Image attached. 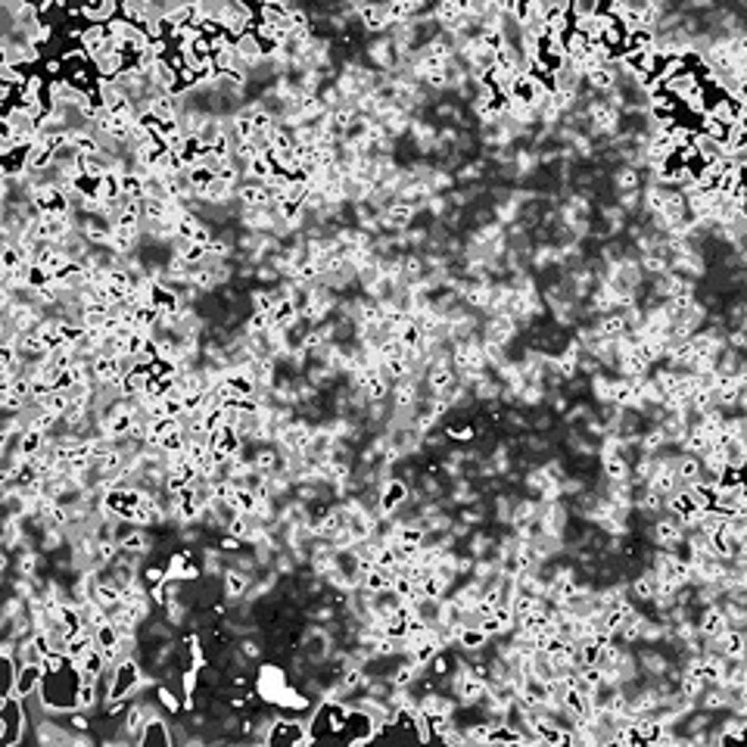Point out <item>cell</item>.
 Listing matches in <instances>:
<instances>
[{
  "mask_svg": "<svg viewBox=\"0 0 747 747\" xmlns=\"http://www.w3.org/2000/svg\"><path fill=\"white\" fill-rule=\"evenodd\" d=\"M143 682L140 676V670H138V663H134V657H125V660H119L116 666H112V673H110V692H106V698L110 701H121V698H128V694L134 692Z\"/></svg>",
  "mask_w": 747,
  "mask_h": 747,
  "instance_id": "cell-1",
  "label": "cell"
},
{
  "mask_svg": "<svg viewBox=\"0 0 747 747\" xmlns=\"http://www.w3.org/2000/svg\"><path fill=\"white\" fill-rule=\"evenodd\" d=\"M654 542L660 548H676V545L685 542V527L679 523V517H673V514L657 517V523H654Z\"/></svg>",
  "mask_w": 747,
  "mask_h": 747,
  "instance_id": "cell-2",
  "label": "cell"
},
{
  "mask_svg": "<svg viewBox=\"0 0 747 747\" xmlns=\"http://www.w3.org/2000/svg\"><path fill=\"white\" fill-rule=\"evenodd\" d=\"M725 629H732V623H729V616H725V610L722 604H707L703 607V614H701V620H698V632L703 638H720Z\"/></svg>",
  "mask_w": 747,
  "mask_h": 747,
  "instance_id": "cell-3",
  "label": "cell"
},
{
  "mask_svg": "<svg viewBox=\"0 0 747 747\" xmlns=\"http://www.w3.org/2000/svg\"><path fill=\"white\" fill-rule=\"evenodd\" d=\"M405 501H408V483H402V480H390V483L383 486V492H380L377 508H380V514H383V517H392L402 505H405Z\"/></svg>",
  "mask_w": 747,
  "mask_h": 747,
  "instance_id": "cell-4",
  "label": "cell"
},
{
  "mask_svg": "<svg viewBox=\"0 0 747 747\" xmlns=\"http://www.w3.org/2000/svg\"><path fill=\"white\" fill-rule=\"evenodd\" d=\"M514 333H517V318H511V315H492L489 324L483 330L486 340L498 343V346H508L514 340Z\"/></svg>",
  "mask_w": 747,
  "mask_h": 747,
  "instance_id": "cell-5",
  "label": "cell"
},
{
  "mask_svg": "<svg viewBox=\"0 0 747 747\" xmlns=\"http://www.w3.org/2000/svg\"><path fill=\"white\" fill-rule=\"evenodd\" d=\"M716 648H720L722 657H732V660H741L747 654V629H725L720 638H716Z\"/></svg>",
  "mask_w": 747,
  "mask_h": 747,
  "instance_id": "cell-6",
  "label": "cell"
},
{
  "mask_svg": "<svg viewBox=\"0 0 747 747\" xmlns=\"http://www.w3.org/2000/svg\"><path fill=\"white\" fill-rule=\"evenodd\" d=\"M237 44V69H253V66H258V62L265 60V53H262V44H258L256 41V34L249 32V34H243L240 41H234Z\"/></svg>",
  "mask_w": 747,
  "mask_h": 747,
  "instance_id": "cell-7",
  "label": "cell"
},
{
  "mask_svg": "<svg viewBox=\"0 0 747 747\" xmlns=\"http://www.w3.org/2000/svg\"><path fill=\"white\" fill-rule=\"evenodd\" d=\"M41 685H44V666H41V663H22V666H19V676H16V694H19V698L34 694Z\"/></svg>",
  "mask_w": 747,
  "mask_h": 747,
  "instance_id": "cell-8",
  "label": "cell"
},
{
  "mask_svg": "<svg viewBox=\"0 0 747 747\" xmlns=\"http://www.w3.org/2000/svg\"><path fill=\"white\" fill-rule=\"evenodd\" d=\"M315 439V433H312V427L308 423H286L284 430H280V445L284 449H290V451H303L308 449Z\"/></svg>",
  "mask_w": 747,
  "mask_h": 747,
  "instance_id": "cell-9",
  "label": "cell"
},
{
  "mask_svg": "<svg viewBox=\"0 0 747 747\" xmlns=\"http://www.w3.org/2000/svg\"><path fill=\"white\" fill-rule=\"evenodd\" d=\"M455 642L461 644V648H464L467 654H480V651L486 648V644L492 642V638L486 635V629H483V626H458Z\"/></svg>",
  "mask_w": 747,
  "mask_h": 747,
  "instance_id": "cell-10",
  "label": "cell"
},
{
  "mask_svg": "<svg viewBox=\"0 0 747 747\" xmlns=\"http://www.w3.org/2000/svg\"><path fill=\"white\" fill-rule=\"evenodd\" d=\"M181 53H184L187 66L203 69V66H209V62H212V41H206L203 34H199V38H193L190 44L181 50Z\"/></svg>",
  "mask_w": 747,
  "mask_h": 747,
  "instance_id": "cell-11",
  "label": "cell"
},
{
  "mask_svg": "<svg viewBox=\"0 0 747 747\" xmlns=\"http://www.w3.org/2000/svg\"><path fill=\"white\" fill-rule=\"evenodd\" d=\"M47 442H50V436L44 433V430H38V427L22 430V439H19V458H34Z\"/></svg>",
  "mask_w": 747,
  "mask_h": 747,
  "instance_id": "cell-12",
  "label": "cell"
},
{
  "mask_svg": "<svg viewBox=\"0 0 747 747\" xmlns=\"http://www.w3.org/2000/svg\"><path fill=\"white\" fill-rule=\"evenodd\" d=\"M604 461V477H607V483H629L632 480V464H629V458H623V455H610V458H601Z\"/></svg>",
  "mask_w": 747,
  "mask_h": 747,
  "instance_id": "cell-13",
  "label": "cell"
},
{
  "mask_svg": "<svg viewBox=\"0 0 747 747\" xmlns=\"http://www.w3.org/2000/svg\"><path fill=\"white\" fill-rule=\"evenodd\" d=\"M215 171L209 168V165H193V168H187V181H190V187H193V193H199V197H206V190H209V187L215 184Z\"/></svg>",
  "mask_w": 747,
  "mask_h": 747,
  "instance_id": "cell-14",
  "label": "cell"
},
{
  "mask_svg": "<svg viewBox=\"0 0 747 747\" xmlns=\"http://www.w3.org/2000/svg\"><path fill=\"white\" fill-rule=\"evenodd\" d=\"M296 315H299V308L293 299H280V305L271 312V330H286V327H293L296 324Z\"/></svg>",
  "mask_w": 747,
  "mask_h": 747,
  "instance_id": "cell-15",
  "label": "cell"
},
{
  "mask_svg": "<svg viewBox=\"0 0 747 747\" xmlns=\"http://www.w3.org/2000/svg\"><path fill=\"white\" fill-rule=\"evenodd\" d=\"M121 175H125V171H110V175L100 178V199H103V203H116V199L125 197V190H121Z\"/></svg>",
  "mask_w": 747,
  "mask_h": 747,
  "instance_id": "cell-16",
  "label": "cell"
},
{
  "mask_svg": "<svg viewBox=\"0 0 747 747\" xmlns=\"http://www.w3.org/2000/svg\"><path fill=\"white\" fill-rule=\"evenodd\" d=\"M346 527H349V511H330L324 517V523H321V533H324V538H333V536H346Z\"/></svg>",
  "mask_w": 747,
  "mask_h": 747,
  "instance_id": "cell-17",
  "label": "cell"
},
{
  "mask_svg": "<svg viewBox=\"0 0 747 747\" xmlns=\"http://www.w3.org/2000/svg\"><path fill=\"white\" fill-rule=\"evenodd\" d=\"M722 458L729 467H741L747 464V442L738 439V436H732V439L722 442Z\"/></svg>",
  "mask_w": 747,
  "mask_h": 747,
  "instance_id": "cell-18",
  "label": "cell"
},
{
  "mask_svg": "<svg viewBox=\"0 0 747 747\" xmlns=\"http://www.w3.org/2000/svg\"><path fill=\"white\" fill-rule=\"evenodd\" d=\"M414 212H418V209H411L408 203H402V199H399V203H392L390 209H386L383 221L390 227H408V225H411V218H414Z\"/></svg>",
  "mask_w": 747,
  "mask_h": 747,
  "instance_id": "cell-19",
  "label": "cell"
},
{
  "mask_svg": "<svg viewBox=\"0 0 747 747\" xmlns=\"http://www.w3.org/2000/svg\"><path fill=\"white\" fill-rule=\"evenodd\" d=\"M168 741H171V738H168V732H165V722L162 720H147L138 744L150 747V744H168Z\"/></svg>",
  "mask_w": 747,
  "mask_h": 747,
  "instance_id": "cell-20",
  "label": "cell"
},
{
  "mask_svg": "<svg viewBox=\"0 0 747 747\" xmlns=\"http://www.w3.org/2000/svg\"><path fill=\"white\" fill-rule=\"evenodd\" d=\"M72 150H75L78 156H91V153H100V140L93 131H72Z\"/></svg>",
  "mask_w": 747,
  "mask_h": 747,
  "instance_id": "cell-21",
  "label": "cell"
},
{
  "mask_svg": "<svg viewBox=\"0 0 747 747\" xmlns=\"http://www.w3.org/2000/svg\"><path fill=\"white\" fill-rule=\"evenodd\" d=\"M97 703V679L81 676V685H78V698H75V710H91Z\"/></svg>",
  "mask_w": 747,
  "mask_h": 747,
  "instance_id": "cell-22",
  "label": "cell"
},
{
  "mask_svg": "<svg viewBox=\"0 0 747 747\" xmlns=\"http://www.w3.org/2000/svg\"><path fill=\"white\" fill-rule=\"evenodd\" d=\"M246 175H249V178H256L258 184H268V181H271V175H275V162H271L268 156H256V159L249 162Z\"/></svg>",
  "mask_w": 747,
  "mask_h": 747,
  "instance_id": "cell-23",
  "label": "cell"
},
{
  "mask_svg": "<svg viewBox=\"0 0 747 747\" xmlns=\"http://www.w3.org/2000/svg\"><path fill=\"white\" fill-rule=\"evenodd\" d=\"M150 720V713L143 707H131L128 710V716H125V732H131V738L134 741H140V732H143V725H147Z\"/></svg>",
  "mask_w": 747,
  "mask_h": 747,
  "instance_id": "cell-24",
  "label": "cell"
},
{
  "mask_svg": "<svg viewBox=\"0 0 747 747\" xmlns=\"http://www.w3.org/2000/svg\"><path fill=\"white\" fill-rule=\"evenodd\" d=\"M246 588H249V579L243 576V573H237V570L225 573V595H227V598H240Z\"/></svg>",
  "mask_w": 747,
  "mask_h": 747,
  "instance_id": "cell-25",
  "label": "cell"
},
{
  "mask_svg": "<svg viewBox=\"0 0 747 747\" xmlns=\"http://www.w3.org/2000/svg\"><path fill=\"white\" fill-rule=\"evenodd\" d=\"M178 423H181L178 418H159V421H153V423H150V433H147V442H143V445H156L165 433H168V430H175Z\"/></svg>",
  "mask_w": 747,
  "mask_h": 747,
  "instance_id": "cell-26",
  "label": "cell"
},
{
  "mask_svg": "<svg viewBox=\"0 0 747 747\" xmlns=\"http://www.w3.org/2000/svg\"><path fill=\"white\" fill-rule=\"evenodd\" d=\"M421 592H423V598H433V601H442V595L449 592V583L439 576V573H433L430 579H423V586H421Z\"/></svg>",
  "mask_w": 747,
  "mask_h": 747,
  "instance_id": "cell-27",
  "label": "cell"
},
{
  "mask_svg": "<svg viewBox=\"0 0 747 747\" xmlns=\"http://www.w3.org/2000/svg\"><path fill=\"white\" fill-rule=\"evenodd\" d=\"M616 187H620V193H638V187H642V181H638V175H635V168L632 165H626V168H620L616 171Z\"/></svg>",
  "mask_w": 747,
  "mask_h": 747,
  "instance_id": "cell-28",
  "label": "cell"
},
{
  "mask_svg": "<svg viewBox=\"0 0 747 747\" xmlns=\"http://www.w3.org/2000/svg\"><path fill=\"white\" fill-rule=\"evenodd\" d=\"M280 299H284V296H277V293H271V290H258V293H256V299H253V305H256V312L271 315V312H275V308L280 305Z\"/></svg>",
  "mask_w": 747,
  "mask_h": 747,
  "instance_id": "cell-29",
  "label": "cell"
},
{
  "mask_svg": "<svg viewBox=\"0 0 747 747\" xmlns=\"http://www.w3.org/2000/svg\"><path fill=\"white\" fill-rule=\"evenodd\" d=\"M119 548L128 551V555H140V551H147V536H143L140 529H134V533H128L125 538H121Z\"/></svg>",
  "mask_w": 747,
  "mask_h": 747,
  "instance_id": "cell-30",
  "label": "cell"
},
{
  "mask_svg": "<svg viewBox=\"0 0 747 747\" xmlns=\"http://www.w3.org/2000/svg\"><path fill=\"white\" fill-rule=\"evenodd\" d=\"M275 209L284 221H293V218H299V212H303V203H296V199H290V197H280L275 203Z\"/></svg>",
  "mask_w": 747,
  "mask_h": 747,
  "instance_id": "cell-31",
  "label": "cell"
},
{
  "mask_svg": "<svg viewBox=\"0 0 747 747\" xmlns=\"http://www.w3.org/2000/svg\"><path fill=\"white\" fill-rule=\"evenodd\" d=\"M275 467H277V451L275 449H262V451H258V458H256V470L258 473H265V477H268V473H275Z\"/></svg>",
  "mask_w": 747,
  "mask_h": 747,
  "instance_id": "cell-32",
  "label": "cell"
},
{
  "mask_svg": "<svg viewBox=\"0 0 747 747\" xmlns=\"http://www.w3.org/2000/svg\"><path fill=\"white\" fill-rule=\"evenodd\" d=\"M218 81L221 84H231V88H243V84H246V75H243V69H227V72H221L218 75Z\"/></svg>",
  "mask_w": 747,
  "mask_h": 747,
  "instance_id": "cell-33",
  "label": "cell"
},
{
  "mask_svg": "<svg viewBox=\"0 0 747 747\" xmlns=\"http://www.w3.org/2000/svg\"><path fill=\"white\" fill-rule=\"evenodd\" d=\"M231 190H234V187H227L225 181H221V178H215V184L209 187V190H206V199H212V203H221V199H225Z\"/></svg>",
  "mask_w": 747,
  "mask_h": 747,
  "instance_id": "cell-34",
  "label": "cell"
},
{
  "mask_svg": "<svg viewBox=\"0 0 747 747\" xmlns=\"http://www.w3.org/2000/svg\"><path fill=\"white\" fill-rule=\"evenodd\" d=\"M165 576H168V573L159 570V567H150V570H143V583L153 586V588H156V586H162V583H165Z\"/></svg>",
  "mask_w": 747,
  "mask_h": 747,
  "instance_id": "cell-35",
  "label": "cell"
},
{
  "mask_svg": "<svg viewBox=\"0 0 747 747\" xmlns=\"http://www.w3.org/2000/svg\"><path fill=\"white\" fill-rule=\"evenodd\" d=\"M159 703H162L165 710H171V713H178V710H181V703H178V698L168 692V688H159Z\"/></svg>",
  "mask_w": 747,
  "mask_h": 747,
  "instance_id": "cell-36",
  "label": "cell"
},
{
  "mask_svg": "<svg viewBox=\"0 0 747 747\" xmlns=\"http://www.w3.org/2000/svg\"><path fill=\"white\" fill-rule=\"evenodd\" d=\"M197 676H199L197 666H193L190 673H184V698H193V688H197Z\"/></svg>",
  "mask_w": 747,
  "mask_h": 747,
  "instance_id": "cell-37",
  "label": "cell"
},
{
  "mask_svg": "<svg viewBox=\"0 0 747 747\" xmlns=\"http://www.w3.org/2000/svg\"><path fill=\"white\" fill-rule=\"evenodd\" d=\"M190 243H199V246H209V243H212V231H209V227H206V225H199Z\"/></svg>",
  "mask_w": 747,
  "mask_h": 747,
  "instance_id": "cell-38",
  "label": "cell"
},
{
  "mask_svg": "<svg viewBox=\"0 0 747 747\" xmlns=\"http://www.w3.org/2000/svg\"><path fill=\"white\" fill-rule=\"evenodd\" d=\"M225 253H227V246H225L221 240H212V243H209V262H212V258H221Z\"/></svg>",
  "mask_w": 747,
  "mask_h": 747,
  "instance_id": "cell-39",
  "label": "cell"
},
{
  "mask_svg": "<svg viewBox=\"0 0 747 747\" xmlns=\"http://www.w3.org/2000/svg\"><path fill=\"white\" fill-rule=\"evenodd\" d=\"M732 97L741 100V103H747V78H741V81H738V88H735V93H732Z\"/></svg>",
  "mask_w": 747,
  "mask_h": 747,
  "instance_id": "cell-40",
  "label": "cell"
},
{
  "mask_svg": "<svg viewBox=\"0 0 747 747\" xmlns=\"http://www.w3.org/2000/svg\"><path fill=\"white\" fill-rule=\"evenodd\" d=\"M744 707H747V682H744Z\"/></svg>",
  "mask_w": 747,
  "mask_h": 747,
  "instance_id": "cell-41",
  "label": "cell"
}]
</instances>
